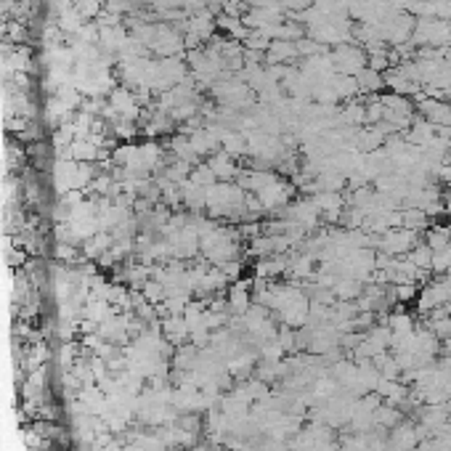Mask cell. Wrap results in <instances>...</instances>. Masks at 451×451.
Returning a JSON list of instances; mask_svg holds the SVG:
<instances>
[{"label": "cell", "mask_w": 451, "mask_h": 451, "mask_svg": "<svg viewBox=\"0 0 451 451\" xmlns=\"http://www.w3.org/2000/svg\"><path fill=\"white\" fill-rule=\"evenodd\" d=\"M356 83H359V88L361 90H377L382 85V80H380V75H377L375 69H363Z\"/></svg>", "instance_id": "1"}]
</instances>
